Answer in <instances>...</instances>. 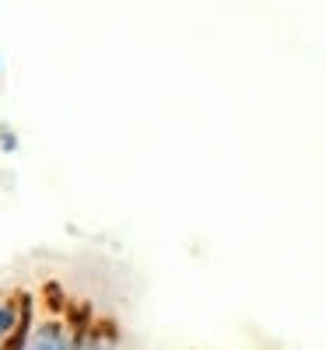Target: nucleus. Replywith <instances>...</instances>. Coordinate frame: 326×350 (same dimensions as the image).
<instances>
[{
  "label": "nucleus",
  "instance_id": "1",
  "mask_svg": "<svg viewBox=\"0 0 326 350\" xmlns=\"http://www.w3.org/2000/svg\"><path fill=\"white\" fill-rule=\"evenodd\" d=\"M25 350H71V347H67V336H64L60 326L46 323V326H39V329L32 333V340L25 343Z\"/></svg>",
  "mask_w": 326,
  "mask_h": 350
},
{
  "label": "nucleus",
  "instance_id": "2",
  "mask_svg": "<svg viewBox=\"0 0 326 350\" xmlns=\"http://www.w3.org/2000/svg\"><path fill=\"white\" fill-rule=\"evenodd\" d=\"M14 329V308L0 301V336H8Z\"/></svg>",
  "mask_w": 326,
  "mask_h": 350
},
{
  "label": "nucleus",
  "instance_id": "3",
  "mask_svg": "<svg viewBox=\"0 0 326 350\" xmlns=\"http://www.w3.org/2000/svg\"><path fill=\"white\" fill-rule=\"evenodd\" d=\"M21 326H28V298L21 301ZM21 340H25V329L18 333V347H14V350H21Z\"/></svg>",
  "mask_w": 326,
  "mask_h": 350
}]
</instances>
